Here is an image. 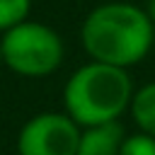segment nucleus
<instances>
[{
  "label": "nucleus",
  "mask_w": 155,
  "mask_h": 155,
  "mask_svg": "<svg viewBox=\"0 0 155 155\" xmlns=\"http://www.w3.org/2000/svg\"><path fill=\"white\" fill-rule=\"evenodd\" d=\"M31 0H0V31H10L17 24L27 22Z\"/></svg>",
  "instance_id": "0eeeda50"
},
{
  "label": "nucleus",
  "mask_w": 155,
  "mask_h": 155,
  "mask_svg": "<svg viewBox=\"0 0 155 155\" xmlns=\"http://www.w3.org/2000/svg\"><path fill=\"white\" fill-rule=\"evenodd\" d=\"M80 126L68 114H36L17 136L19 155H75L80 143Z\"/></svg>",
  "instance_id": "20e7f679"
},
{
  "label": "nucleus",
  "mask_w": 155,
  "mask_h": 155,
  "mask_svg": "<svg viewBox=\"0 0 155 155\" xmlns=\"http://www.w3.org/2000/svg\"><path fill=\"white\" fill-rule=\"evenodd\" d=\"M133 87L124 68L107 63H87L78 68L63 90L65 114L82 128L116 121L131 107Z\"/></svg>",
  "instance_id": "f03ea898"
},
{
  "label": "nucleus",
  "mask_w": 155,
  "mask_h": 155,
  "mask_svg": "<svg viewBox=\"0 0 155 155\" xmlns=\"http://www.w3.org/2000/svg\"><path fill=\"white\" fill-rule=\"evenodd\" d=\"M119 155H155V138L148 133L126 136Z\"/></svg>",
  "instance_id": "6e6552de"
},
{
  "label": "nucleus",
  "mask_w": 155,
  "mask_h": 155,
  "mask_svg": "<svg viewBox=\"0 0 155 155\" xmlns=\"http://www.w3.org/2000/svg\"><path fill=\"white\" fill-rule=\"evenodd\" d=\"M148 17L155 22V0H148Z\"/></svg>",
  "instance_id": "1a4fd4ad"
},
{
  "label": "nucleus",
  "mask_w": 155,
  "mask_h": 155,
  "mask_svg": "<svg viewBox=\"0 0 155 155\" xmlns=\"http://www.w3.org/2000/svg\"><path fill=\"white\" fill-rule=\"evenodd\" d=\"M124 128L119 121L82 128L75 155H119L124 145Z\"/></svg>",
  "instance_id": "39448f33"
},
{
  "label": "nucleus",
  "mask_w": 155,
  "mask_h": 155,
  "mask_svg": "<svg viewBox=\"0 0 155 155\" xmlns=\"http://www.w3.org/2000/svg\"><path fill=\"white\" fill-rule=\"evenodd\" d=\"M0 61L17 75L41 78L53 73L63 61L61 36L39 22H22L2 34Z\"/></svg>",
  "instance_id": "7ed1b4c3"
},
{
  "label": "nucleus",
  "mask_w": 155,
  "mask_h": 155,
  "mask_svg": "<svg viewBox=\"0 0 155 155\" xmlns=\"http://www.w3.org/2000/svg\"><path fill=\"white\" fill-rule=\"evenodd\" d=\"M82 46L92 61L126 70L150 51L153 19L128 2L99 5L82 24Z\"/></svg>",
  "instance_id": "f257e3e1"
},
{
  "label": "nucleus",
  "mask_w": 155,
  "mask_h": 155,
  "mask_svg": "<svg viewBox=\"0 0 155 155\" xmlns=\"http://www.w3.org/2000/svg\"><path fill=\"white\" fill-rule=\"evenodd\" d=\"M131 114H133V121L140 126V133H148L155 138V82L140 87L133 94Z\"/></svg>",
  "instance_id": "423d86ee"
}]
</instances>
